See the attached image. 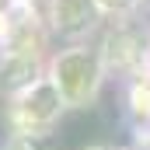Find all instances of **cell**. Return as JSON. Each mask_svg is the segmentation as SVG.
<instances>
[{
  "instance_id": "1",
  "label": "cell",
  "mask_w": 150,
  "mask_h": 150,
  "mask_svg": "<svg viewBox=\"0 0 150 150\" xmlns=\"http://www.w3.org/2000/svg\"><path fill=\"white\" fill-rule=\"evenodd\" d=\"M52 84L59 87L67 105H91L101 84V59L94 49H67L52 63Z\"/></svg>"
},
{
  "instance_id": "2",
  "label": "cell",
  "mask_w": 150,
  "mask_h": 150,
  "mask_svg": "<svg viewBox=\"0 0 150 150\" xmlns=\"http://www.w3.org/2000/svg\"><path fill=\"white\" fill-rule=\"evenodd\" d=\"M63 108H67V101H63L59 87L52 84V77L49 80H35L32 87H25L18 94V119L25 126H32V129L35 126H49Z\"/></svg>"
},
{
  "instance_id": "3",
  "label": "cell",
  "mask_w": 150,
  "mask_h": 150,
  "mask_svg": "<svg viewBox=\"0 0 150 150\" xmlns=\"http://www.w3.org/2000/svg\"><path fill=\"white\" fill-rule=\"evenodd\" d=\"M98 0H56L52 7V18H56V28L67 32V35H77V32H87L98 18Z\"/></svg>"
},
{
  "instance_id": "4",
  "label": "cell",
  "mask_w": 150,
  "mask_h": 150,
  "mask_svg": "<svg viewBox=\"0 0 150 150\" xmlns=\"http://www.w3.org/2000/svg\"><path fill=\"white\" fill-rule=\"evenodd\" d=\"M35 84V59H14L4 67V87L11 91H25Z\"/></svg>"
},
{
  "instance_id": "5",
  "label": "cell",
  "mask_w": 150,
  "mask_h": 150,
  "mask_svg": "<svg viewBox=\"0 0 150 150\" xmlns=\"http://www.w3.org/2000/svg\"><path fill=\"white\" fill-rule=\"evenodd\" d=\"M11 150H52V136H45V133H21Z\"/></svg>"
},
{
  "instance_id": "6",
  "label": "cell",
  "mask_w": 150,
  "mask_h": 150,
  "mask_svg": "<svg viewBox=\"0 0 150 150\" xmlns=\"http://www.w3.org/2000/svg\"><path fill=\"white\" fill-rule=\"evenodd\" d=\"M98 7L101 11H112V14H122V11L136 7V0H98Z\"/></svg>"
},
{
  "instance_id": "7",
  "label": "cell",
  "mask_w": 150,
  "mask_h": 150,
  "mask_svg": "<svg viewBox=\"0 0 150 150\" xmlns=\"http://www.w3.org/2000/svg\"><path fill=\"white\" fill-rule=\"evenodd\" d=\"M84 150H105V147H84Z\"/></svg>"
},
{
  "instance_id": "8",
  "label": "cell",
  "mask_w": 150,
  "mask_h": 150,
  "mask_svg": "<svg viewBox=\"0 0 150 150\" xmlns=\"http://www.w3.org/2000/svg\"><path fill=\"white\" fill-rule=\"evenodd\" d=\"M122 150H140V147H122Z\"/></svg>"
},
{
  "instance_id": "9",
  "label": "cell",
  "mask_w": 150,
  "mask_h": 150,
  "mask_svg": "<svg viewBox=\"0 0 150 150\" xmlns=\"http://www.w3.org/2000/svg\"><path fill=\"white\" fill-rule=\"evenodd\" d=\"M0 150H11V147H0Z\"/></svg>"
}]
</instances>
